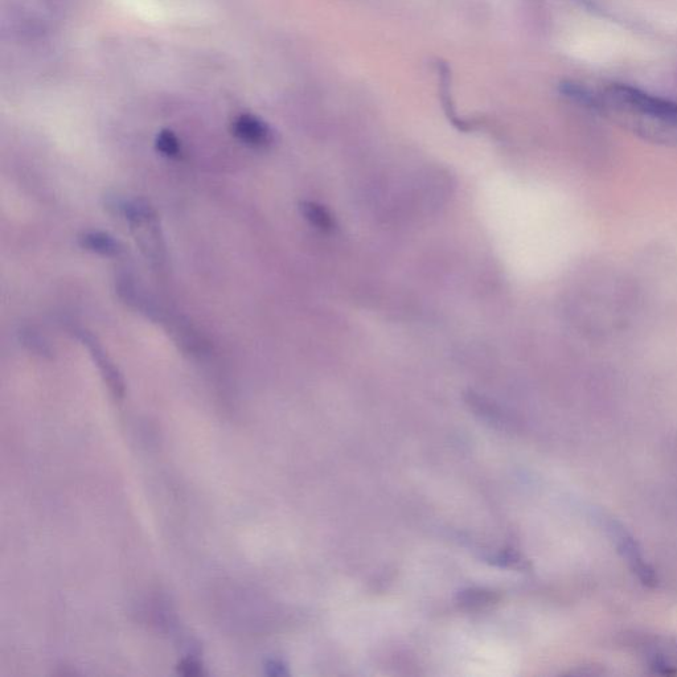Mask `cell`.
<instances>
[{
    "label": "cell",
    "instance_id": "6",
    "mask_svg": "<svg viewBox=\"0 0 677 677\" xmlns=\"http://www.w3.org/2000/svg\"><path fill=\"white\" fill-rule=\"evenodd\" d=\"M155 147L160 154L167 158H178L180 155V142L171 130H162L155 139Z\"/></svg>",
    "mask_w": 677,
    "mask_h": 677
},
{
    "label": "cell",
    "instance_id": "5",
    "mask_svg": "<svg viewBox=\"0 0 677 677\" xmlns=\"http://www.w3.org/2000/svg\"><path fill=\"white\" fill-rule=\"evenodd\" d=\"M79 244L82 249L105 257H120L125 252L121 242L105 232L82 233L79 237Z\"/></svg>",
    "mask_w": 677,
    "mask_h": 677
},
{
    "label": "cell",
    "instance_id": "4",
    "mask_svg": "<svg viewBox=\"0 0 677 677\" xmlns=\"http://www.w3.org/2000/svg\"><path fill=\"white\" fill-rule=\"evenodd\" d=\"M80 335L82 342L89 348L90 354L96 360L102 376H104L106 383L109 385L110 391L113 392V395L117 399H122L123 395H125V384H123L122 376L118 372L116 365L105 355L104 350H102L100 344L96 342V339L92 335L85 334V332H81Z\"/></svg>",
    "mask_w": 677,
    "mask_h": 677
},
{
    "label": "cell",
    "instance_id": "3",
    "mask_svg": "<svg viewBox=\"0 0 677 677\" xmlns=\"http://www.w3.org/2000/svg\"><path fill=\"white\" fill-rule=\"evenodd\" d=\"M235 137L245 145L266 147L273 142V131L260 118L252 114H241L232 123Z\"/></svg>",
    "mask_w": 677,
    "mask_h": 677
},
{
    "label": "cell",
    "instance_id": "2",
    "mask_svg": "<svg viewBox=\"0 0 677 677\" xmlns=\"http://www.w3.org/2000/svg\"><path fill=\"white\" fill-rule=\"evenodd\" d=\"M605 525L619 555L627 562L631 572L638 577V580L648 588H654L658 585V576H656L654 568L643 557L642 549H640L633 535L617 520H607Z\"/></svg>",
    "mask_w": 677,
    "mask_h": 677
},
{
    "label": "cell",
    "instance_id": "9",
    "mask_svg": "<svg viewBox=\"0 0 677 677\" xmlns=\"http://www.w3.org/2000/svg\"><path fill=\"white\" fill-rule=\"evenodd\" d=\"M268 670L270 675L285 674V667H283L281 663L276 662V660H273V662L268 663Z\"/></svg>",
    "mask_w": 677,
    "mask_h": 677
},
{
    "label": "cell",
    "instance_id": "7",
    "mask_svg": "<svg viewBox=\"0 0 677 677\" xmlns=\"http://www.w3.org/2000/svg\"><path fill=\"white\" fill-rule=\"evenodd\" d=\"M302 212L303 215L306 216V219L310 220L311 224H314L315 227L324 229V231L332 228L331 216L328 215L326 209L320 207V205L315 203H303Z\"/></svg>",
    "mask_w": 677,
    "mask_h": 677
},
{
    "label": "cell",
    "instance_id": "1",
    "mask_svg": "<svg viewBox=\"0 0 677 677\" xmlns=\"http://www.w3.org/2000/svg\"><path fill=\"white\" fill-rule=\"evenodd\" d=\"M626 120L644 138L677 143V102L630 85L615 84L597 96V108Z\"/></svg>",
    "mask_w": 677,
    "mask_h": 677
},
{
    "label": "cell",
    "instance_id": "8",
    "mask_svg": "<svg viewBox=\"0 0 677 677\" xmlns=\"http://www.w3.org/2000/svg\"><path fill=\"white\" fill-rule=\"evenodd\" d=\"M178 670L180 674L186 676H199L201 675V666L195 659H184L179 663Z\"/></svg>",
    "mask_w": 677,
    "mask_h": 677
}]
</instances>
